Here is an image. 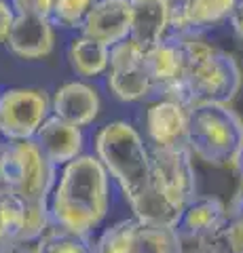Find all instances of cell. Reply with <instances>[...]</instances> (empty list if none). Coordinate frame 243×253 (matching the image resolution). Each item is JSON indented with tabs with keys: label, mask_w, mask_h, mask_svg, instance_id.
Masks as SVG:
<instances>
[{
	"label": "cell",
	"mask_w": 243,
	"mask_h": 253,
	"mask_svg": "<svg viewBox=\"0 0 243 253\" xmlns=\"http://www.w3.org/2000/svg\"><path fill=\"white\" fill-rule=\"evenodd\" d=\"M184 59L182 78L163 95V99L191 108L201 101H229L239 93L243 74L231 53L211 46L199 34L174 36Z\"/></svg>",
	"instance_id": "obj_1"
},
{
	"label": "cell",
	"mask_w": 243,
	"mask_h": 253,
	"mask_svg": "<svg viewBox=\"0 0 243 253\" xmlns=\"http://www.w3.org/2000/svg\"><path fill=\"white\" fill-rule=\"evenodd\" d=\"M108 211V173L99 158L81 154L64 165L51 190V221L78 234H91Z\"/></svg>",
	"instance_id": "obj_2"
},
{
	"label": "cell",
	"mask_w": 243,
	"mask_h": 253,
	"mask_svg": "<svg viewBox=\"0 0 243 253\" xmlns=\"http://www.w3.org/2000/svg\"><path fill=\"white\" fill-rule=\"evenodd\" d=\"M96 150L99 163L116 179L129 205L146 194L152 181L150 152L131 125L123 121L106 125L96 137Z\"/></svg>",
	"instance_id": "obj_3"
},
{
	"label": "cell",
	"mask_w": 243,
	"mask_h": 253,
	"mask_svg": "<svg viewBox=\"0 0 243 253\" xmlns=\"http://www.w3.org/2000/svg\"><path fill=\"white\" fill-rule=\"evenodd\" d=\"M243 146V121L224 101L188 108V150L211 167L233 165Z\"/></svg>",
	"instance_id": "obj_4"
},
{
	"label": "cell",
	"mask_w": 243,
	"mask_h": 253,
	"mask_svg": "<svg viewBox=\"0 0 243 253\" xmlns=\"http://www.w3.org/2000/svg\"><path fill=\"white\" fill-rule=\"evenodd\" d=\"M2 171L9 194L19 201L49 199L57 179V167L43 154L34 139H4Z\"/></svg>",
	"instance_id": "obj_5"
},
{
	"label": "cell",
	"mask_w": 243,
	"mask_h": 253,
	"mask_svg": "<svg viewBox=\"0 0 243 253\" xmlns=\"http://www.w3.org/2000/svg\"><path fill=\"white\" fill-rule=\"evenodd\" d=\"M96 253H182V239L176 228L136 217L108 228Z\"/></svg>",
	"instance_id": "obj_6"
},
{
	"label": "cell",
	"mask_w": 243,
	"mask_h": 253,
	"mask_svg": "<svg viewBox=\"0 0 243 253\" xmlns=\"http://www.w3.org/2000/svg\"><path fill=\"white\" fill-rule=\"evenodd\" d=\"M51 112L49 95L41 89H6L0 93V135L6 141L32 139Z\"/></svg>",
	"instance_id": "obj_7"
},
{
	"label": "cell",
	"mask_w": 243,
	"mask_h": 253,
	"mask_svg": "<svg viewBox=\"0 0 243 253\" xmlns=\"http://www.w3.org/2000/svg\"><path fill=\"white\" fill-rule=\"evenodd\" d=\"M106 74L108 89L116 99L140 101L152 95V83L144 63V49L129 36L110 46Z\"/></svg>",
	"instance_id": "obj_8"
},
{
	"label": "cell",
	"mask_w": 243,
	"mask_h": 253,
	"mask_svg": "<svg viewBox=\"0 0 243 253\" xmlns=\"http://www.w3.org/2000/svg\"><path fill=\"white\" fill-rule=\"evenodd\" d=\"M191 158V150L152 148L150 152L152 181L182 205L197 199V179Z\"/></svg>",
	"instance_id": "obj_9"
},
{
	"label": "cell",
	"mask_w": 243,
	"mask_h": 253,
	"mask_svg": "<svg viewBox=\"0 0 243 253\" xmlns=\"http://www.w3.org/2000/svg\"><path fill=\"white\" fill-rule=\"evenodd\" d=\"M4 44L19 59H43L55 46L53 21L45 15H15Z\"/></svg>",
	"instance_id": "obj_10"
},
{
	"label": "cell",
	"mask_w": 243,
	"mask_h": 253,
	"mask_svg": "<svg viewBox=\"0 0 243 253\" xmlns=\"http://www.w3.org/2000/svg\"><path fill=\"white\" fill-rule=\"evenodd\" d=\"M146 126L154 148L188 150V110L176 101L152 104L146 112Z\"/></svg>",
	"instance_id": "obj_11"
},
{
	"label": "cell",
	"mask_w": 243,
	"mask_h": 253,
	"mask_svg": "<svg viewBox=\"0 0 243 253\" xmlns=\"http://www.w3.org/2000/svg\"><path fill=\"white\" fill-rule=\"evenodd\" d=\"M131 6L129 0H96L83 23V36L93 38L106 46L125 41L129 36Z\"/></svg>",
	"instance_id": "obj_12"
},
{
	"label": "cell",
	"mask_w": 243,
	"mask_h": 253,
	"mask_svg": "<svg viewBox=\"0 0 243 253\" xmlns=\"http://www.w3.org/2000/svg\"><path fill=\"white\" fill-rule=\"evenodd\" d=\"M32 139L36 141L38 148L43 150V154L49 158L55 167L74 161V158L81 156V152H83L81 126L61 121L55 114L45 118Z\"/></svg>",
	"instance_id": "obj_13"
},
{
	"label": "cell",
	"mask_w": 243,
	"mask_h": 253,
	"mask_svg": "<svg viewBox=\"0 0 243 253\" xmlns=\"http://www.w3.org/2000/svg\"><path fill=\"white\" fill-rule=\"evenodd\" d=\"M226 224V207L216 196L194 199L184 207L176 230L180 239L188 241H214Z\"/></svg>",
	"instance_id": "obj_14"
},
{
	"label": "cell",
	"mask_w": 243,
	"mask_h": 253,
	"mask_svg": "<svg viewBox=\"0 0 243 253\" xmlns=\"http://www.w3.org/2000/svg\"><path fill=\"white\" fill-rule=\"evenodd\" d=\"M101 108L99 95L91 84L72 81L61 84L51 99V112L76 126H87L97 118Z\"/></svg>",
	"instance_id": "obj_15"
},
{
	"label": "cell",
	"mask_w": 243,
	"mask_h": 253,
	"mask_svg": "<svg viewBox=\"0 0 243 253\" xmlns=\"http://www.w3.org/2000/svg\"><path fill=\"white\" fill-rule=\"evenodd\" d=\"M129 38L142 49H150L169 34L171 0H129Z\"/></svg>",
	"instance_id": "obj_16"
},
{
	"label": "cell",
	"mask_w": 243,
	"mask_h": 253,
	"mask_svg": "<svg viewBox=\"0 0 243 253\" xmlns=\"http://www.w3.org/2000/svg\"><path fill=\"white\" fill-rule=\"evenodd\" d=\"M144 63L152 83V93H159L163 97L182 78L184 59L180 42L174 36H165L161 42L144 51Z\"/></svg>",
	"instance_id": "obj_17"
},
{
	"label": "cell",
	"mask_w": 243,
	"mask_h": 253,
	"mask_svg": "<svg viewBox=\"0 0 243 253\" xmlns=\"http://www.w3.org/2000/svg\"><path fill=\"white\" fill-rule=\"evenodd\" d=\"M184 207L186 205L176 201L174 196H169L167 192H163L154 181H150V188L146 190V194L140 196L136 203H131V209L138 219L159 224V226H167V228L178 226Z\"/></svg>",
	"instance_id": "obj_18"
},
{
	"label": "cell",
	"mask_w": 243,
	"mask_h": 253,
	"mask_svg": "<svg viewBox=\"0 0 243 253\" xmlns=\"http://www.w3.org/2000/svg\"><path fill=\"white\" fill-rule=\"evenodd\" d=\"M108 59H110V46L97 42L87 36L74 38L68 46V63L72 72L83 78L101 76L108 70Z\"/></svg>",
	"instance_id": "obj_19"
},
{
	"label": "cell",
	"mask_w": 243,
	"mask_h": 253,
	"mask_svg": "<svg viewBox=\"0 0 243 253\" xmlns=\"http://www.w3.org/2000/svg\"><path fill=\"white\" fill-rule=\"evenodd\" d=\"M34 253H96V247L89 234L72 232L51 221L34 243Z\"/></svg>",
	"instance_id": "obj_20"
},
{
	"label": "cell",
	"mask_w": 243,
	"mask_h": 253,
	"mask_svg": "<svg viewBox=\"0 0 243 253\" xmlns=\"http://www.w3.org/2000/svg\"><path fill=\"white\" fill-rule=\"evenodd\" d=\"M239 0H180L184 17L193 32L214 28L229 19L231 11Z\"/></svg>",
	"instance_id": "obj_21"
},
{
	"label": "cell",
	"mask_w": 243,
	"mask_h": 253,
	"mask_svg": "<svg viewBox=\"0 0 243 253\" xmlns=\"http://www.w3.org/2000/svg\"><path fill=\"white\" fill-rule=\"evenodd\" d=\"M23 219V203L13 194L0 196V253H6L19 243Z\"/></svg>",
	"instance_id": "obj_22"
},
{
	"label": "cell",
	"mask_w": 243,
	"mask_h": 253,
	"mask_svg": "<svg viewBox=\"0 0 243 253\" xmlns=\"http://www.w3.org/2000/svg\"><path fill=\"white\" fill-rule=\"evenodd\" d=\"M23 203V219L19 230V243H36L47 226L51 224L49 199L45 201H21Z\"/></svg>",
	"instance_id": "obj_23"
},
{
	"label": "cell",
	"mask_w": 243,
	"mask_h": 253,
	"mask_svg": "<svg viewBox=\"0 0 243 253\" xmlns=\"http://www.w3.org/2000/svg\"><path fill=\"white\" fill-rule=\"evenodd\" d=\"M96 0H53L49 19L64 30H81Z\"/></svg>",
	"instance_id": "obj_24"
},
{
	"label": "cell",
	"mask_w": 243,
	"mask_h": 253,
	"mask_svg": "<svg viewBox=\"0 0 243 253\" xmlns=\"http://www.w3.org/2000/svg\"><path fill=\"white\" fill-rule=\"evenodd\" d=\"M214 241L224 253H243V217L229 219Z\"/></svg>",
	"instance_id": "obj_25"
},
{
	"label": "cell",
	"mask_w": 243,
	"mask_h": 253,
	"mask_svg": "<svg viewBox=\"0 0 243 253\" xmlns=\"http://www.w3.org/2000/svg\"><path fill=\"white\" fill-rule=\"evenodd\" d=\"M53 0H11L15 15H45L49 17Z\"/></svg>",
	"instance_id": "obj_26"
},
{
	"label": "cell",
	"mask_w": 243,
	"mask_h": 253,
	"mask_svg": "<svg viewBox=\"0 0 243 253\" xmlns=\"http://www.w3.org/2000/svg\"><path fill=\"white\" fill-rule=\"evenodd\" d=\"M13 19H15V11L4 2V0H0V44H2L6 41V36H9Z\"/></svg>",
	"instance_id": "obj_27"
},
{
	"label": "cell",
	"mask_w": 243,
	"mask_h": 253,
	"mask_svg": "<svg viewBox=\"0 0 243 253\" xmlns=\"http://www.w3.org/2000/svg\"><path fill=\"white\" fill-rule=\"evenodd\" d=\"M229 19H231L233 32L237 34V38H241V41H243V0H239V2L235 4V9L229 15Z\"/></svg>",
	"instance_id": "obj_28"
},
{
	"label": "cell",
	"mask_w": 243,
	"mask_h": 253,
	"mask_svg": "<svg viewBox=\"0 0 243 253\" xmlns=\"http://www.w3.org/2000/svg\"><path fill=\"white\" fill-rule=\"evenodd\" d=\"M226 217H229V219L243 217V184H241V188L237 190V194L233 196L229 209H226Z\"/></svg>",
	"instance_id": "obj_29"
},
{
	"label": "cell",
	"mask_w": 243,
	"mask_h": 253,
	"mask_svg": "<svg viewBox=\"0 0 243 253\" xmlns=\"http://www.w3.org/2000/svg\"><path fill=\"white\" fill-rule=\"evenodd\" d=\"M2 150H4V141H0V196L9 194V188H6V181H4V171H2Z\"/></svg>",
	"instance_id": "obj_30"
},
{
	"label": "cell",
	"mask_w": 243,
	"mask_h": 253,
	"mask_svg": "<svg viewBox=\"0 0 243 253\" xmlns=\"http://www.w3.org/2000/svg\"><path fill=\"white\" fill-rule=\"evenodd\" d=\"M6 253H34V243H17Z\"/></svg>",
	"instance_id": "obj_31"
},
{
	"label": "cell",
	"mask_w": 243,
	"mask_h": 253,
	"mask_svg": "<svg viewBox=\"0 0 243 253\" xmlns=\"http://www.w3.org/2000/svg\"><path fill=\"white\" fill-rule=\"evenodd\" d=\"M233 165H235V169H237V173H239L241 179H243V146H241V150L237 152V156H235Z\"/></svg>",
	"instance_id": "obj_32"
},
{
	"label": "cell",
	"mask_w": 243,
	"mask_h": 253,
	"mask_svg": "<svg viewBox=\"0 0 243 253\" xmlns=\"http://www.w3.org/2000/svg\"><path fill=\"white\" fill-rule=\"evenodd\" d=\"M199 253H224L220 247H216V245H214V247H211V249H203V251H199Z\"/></svg>",
	"instance_id": "obj_33"
}]
</instances>
